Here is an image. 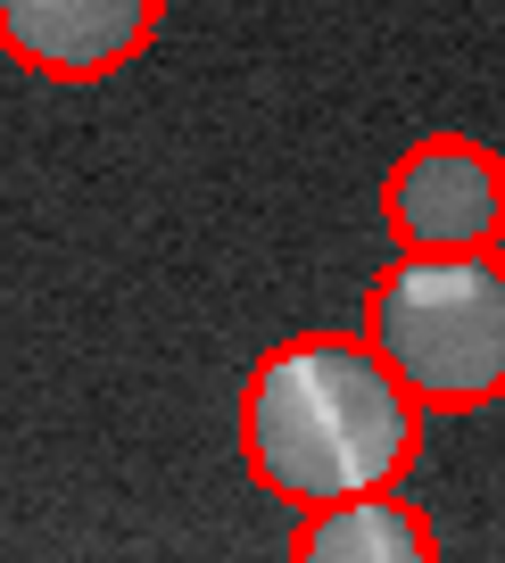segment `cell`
Masks as SVG:
<instances>
[{
    "label": "cell",
    "mask_w": 505,
    "mask_h": 563,
    "mask_svg": "<svg viewBox=\"0 0 505 563\" xmlns=\"http://www.w3.org/2000/svg\"><path fill=\"white\" fill-rule=\"evenodd\" d=\"M422 406L373 340L307 332L282 340L241 389V456L282 506H331L365 497L415 464Z\"/></svg>",
    "instance_id": "obj_1"
},
{
    "label": "cell",
    "mask_w": 505,
    "mask_h": 563,
    "mask_svg": "<svg viewBox=\"0 0 505 563\" xmlns=\"http://www.w3.org/2000/svg\"><path fill=\"white\" fill-rule=\"evenodd\" d=\"M365 340L431 415L505 398V249H398Z\"/></svg>",
    "instance_id": "obj_2"
},
{
    "label": "cell",
    "mask_w": 505,
    "mask_h": 563,
    "mask_svg": "<svg viewBox=\"0 0 505 563\" xmlns=\"http://www.w3.org/2000/svg\"><path fill=\"white\" fill-rule=\"evenodd\" d=\"M398 249H505V166L464 133L415 141L382 183Z\"/></svg>",
    "instance_id": "obj_3"
},
{
    "label": "cell",
    "mask_w": 505,
    "mask_h": 563,
    "mask_svg": "<svg viewBox=\"0 0 505 563\" xmlns=\"http://www.w3.org/2000/svg\"><path fill=\"white\" fill-rule=\"evenodd\" d=\"M157 34V0H0V51L51 84H100Z\"/></svg>",
    "instance_id": "obj_4"
},
{
    "label": "cell",
    "mask_w": 505,
    "mask_h": 563,
    "mask_svg": "<svg viewBox=\"0 0 505 563\" xmlns=\"http://www.w3.org/2000/svg\"><path fill=\"white\" fill-rule=\"evenodd\" d=\"M298 563H431L439 539L406 497L365 489V497H331V506H307L290 539Z\"/></svg>",
    "instance_id": "obj_5"
}]
</instances>
